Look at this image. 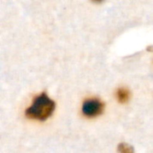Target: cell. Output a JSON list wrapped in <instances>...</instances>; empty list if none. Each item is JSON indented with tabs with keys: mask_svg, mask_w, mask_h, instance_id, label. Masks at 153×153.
<instances>
[{
	"mask_svg": "<svg viewBox=\"0 0 153 153\" xmlns=\"http://www.w3.org/2000/svg\"><path fill=\"white\" fill-rule=\"evenodd\" d=\"M55 107V101L45 92H42L33 100L31 106L26 109L25 116L30 119L46 121L52 116Z\"/></svg>",
	"mask_w": 153,
	"mask_h": 153,
	"instance_id": "obj_1",
	"label": "cell"
},
{
	"mask_svg": "<svg viewBox=\"0 0 153 153\" xmlns=\"http://www.w3.org/2000/svg\"><path fill=\"white\" fill-rule=\"evenodd\" d=\"M131 97V93L126 88H119L117 91V99L120 103H126Z\"/></svg>",
	"mask_w": 153,
	"mask_h": 153,
	"instance_id": "obj_3",
	"label": "cell"
},
{
	"mask_svg": "<svg viewBox=\"0 0 153 153\" xmlns=\"http://www.w3.org/2000/svg\"><path fill=\"white\" fill-rule=\"evenodd\" d=\"M104 104L99 99L86 100L82 108L83 115L87 117H96L103 113Z\"/></svg>",
	"mask_w": 153,
	"mask_h": 153,
	"instance_id": "obj_2",
	"label": "cell"
},
{
	"mask_svg": "<svg viewBox=\"0 0 153 153\" xmlns=\"http://www.w3.org/2000/svg\"><path fill=\"white\" fill-rule=\"evenodd\" d=\"M117 151L119 153H134V147L128 143H121L117 147Z\"/></svg>",
	"mask_w": 153,
	"mask_h": 153,
	"instance_id": "obj_4",
	"label": "cell"
},
{
	"mask_svg": "<svg viewBox=\"0 0 153 153\" xmlns=\"http://www.w3.org/2000/svg\"><path fill=\"white\" fill-rule=\"evenodd\" d=\"M92 2H94V3H96V4H100V3H101V2H103L104 0H91Z\"/></svg>",
	"mask_w": 153,
	"mask_h": 153,
	"instance_id": "obj_5",
	"label": "cell"
}]
</instances>
